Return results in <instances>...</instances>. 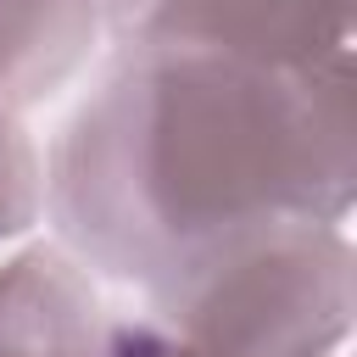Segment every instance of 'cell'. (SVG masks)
I'll return each instance as SVG.
<instances>
[{"label":"cell","mask_w":357,"mask_h":357,"mask_svg":"<svg viewBox=\"0 0 357 357\" xmlns=\"http://www.w3.org/2000/svg\"><path fill=\"white\" fill-rule=\"evenodd\" d=\"M351 201V67L290 78L212 50H117L45 162L61 251L139 290L218 234L346 223Z\"/></svg>","instance_id":"6da1fadb"},{"label":"cell","mask_w":357,"mask_h":357,"mask_svg":"<svg viewBox=\"0 0 357 357\" xmlns=\"http://www.w3.org/2000/svg\"><path fill=\"white\" fill-rule=\"evenodd\" d=\"M145 312L195 357H346L357 251L346 223L268 218L184 251Z\"/></svg>","instance_id":"7a4b0ae2"},{"label":"cell","mask_w":357,"mask_h":357,"mask_svg":"<svg viewBox=\"0 0 357 357\" xmlns=\"http://www.w3.org/2000/svg\"><path fill=\"white\" fill-rule=\"evenodd\" d=\"M117 50H212L312 78L351 67V0H100Z\"/></svg>","instance_id":"3957f363"},{"label":"cell","mask_w":357,"mask_h":357,"mask_svg":"<svg viewBox=\"0 0 357 357\" xmlns=\"http://www.w3.org/2000/svg\"><path fill=\"white\" fill-rule=\"evenodd\" d=\"M100 296L61 245L0 257V357H95Z\"/></svg>","instance_id":"277c9868"},{"label":"cell","mask_w":357,"mask_h":357,"mask_svg":"<svg viewBox=\"0 0 357 357\" xmlns=\"http://www.w3.org/2000/svg\"><path fill=\"white\" fill-rule=\"evenodd\" d=\"M100 39V0H0V106L56 95Z\"/></svg>","instance_id":"5b68a950"},{"label":"cell","mask_w":357,"mask_h":357,"mask_svg":"<svg viewBox=\"0 0 357 357\" xmlns=\"http://www.w3.org/2000/svg\"><path fill=\"white\" fill-rule=\"evenodd\" d=\"M45 212V156L22 112L0 106V251L17 245Z\"/></svg>","instance_id":"8992f818"},{"label":"cell","mask_w":357,"mask_h":357,"mask_svg":"<svg viewBox=\"0 0 357 357\" xmlns=\"http://www.w3.org/2000/svg\"><path fill=\"white\" fill-rule=\"evenodd\" d=\"M95 357H195L190 346H178L151 312H123L100 324V346Z\"/></svg>","instance_id":"52a82bcc"}]
</instances>
